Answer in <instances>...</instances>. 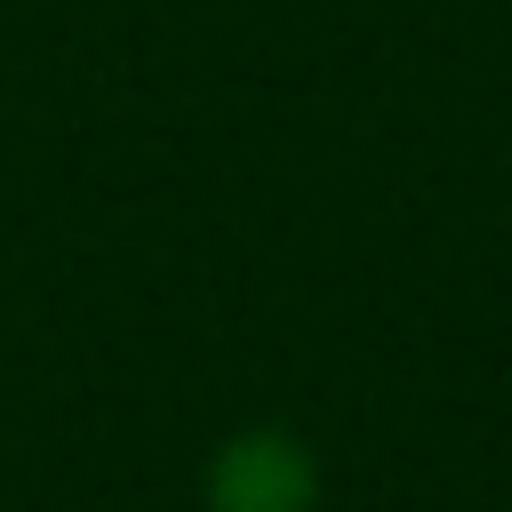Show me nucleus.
<instances>
[{"instance_id":"obj_1","label":"nucleus","mask_w":512,"mask_h":512,"mask_svg":"<svg viewBox=\"0 0 512 512\" xmlns=\"http://www.w3.org/2000/svg\"><path fill=\"white\" fill-rule=\"evenodd\" d=\"M200 512H320V456L288 424H248L216 440L200 472Z\"/></svg>"}]
</instances>
